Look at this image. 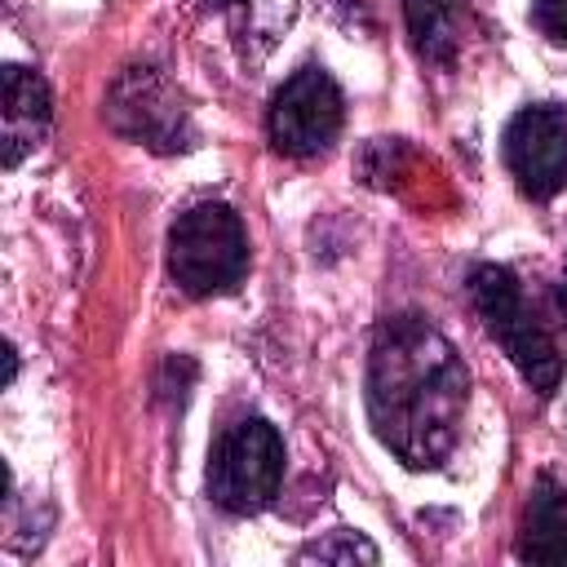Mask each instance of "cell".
Masks as SVG:
<instances>
[{
  "instance_id": "obj_1",
  "label": "cell",
  "mask_w": 567,
  "mask_h": 567,
  "mask_svg": "<svg viewBox=\"0 0 567 567\" xmlns=\"http://www.w3.org/2000/svg\"><path fill=\"white\" fill-rule=\"evenodd\" d=\"M465 403L470 372L434 323L394 315L377 328L368 354V421L408 470H434L452 456Z\"/></svg>"
},
{
  "instance_id": "obj_2",
  "label": "cell",
  "mask_w": 567,
  "mask_h": 567,
  "mask_svg": "<svg viewBox=\"0 0 567 567\" xmlns=\"http://www.w3.org/2000/svg\"><path fill=\"white\" fill-rule=\"evenodd\" d=\"M168 275L186 297L235 292L248 275V235L239 213L217 199L186 208L168 230Z\"/></svg>"
},
{
  "instance_id": "obj_3",
  "label": "cell",
  "mask_w": 567,
  "mask_h": 567,
  "mask_svg": "<svg viewBox=\"0 0 567 567\" xmlns=\"http://www.w3.org/2000/svg\"><path fill=\"white\" fill-rule=\"evenodd\" d=\"M470 301H474L483 328L492 332V341L514 359L523 381L536 394H554L558 381H563V354H558L554 337L545 332V323L536 319V310L527 306L514 270L478 266L470 275Z\"/></svg>"
},
{
  "instance_id": "obj_4",
  "label": "cell",
  "mask_w": 567,
  "mask_h": 567,
  "mask_svg": "<svg viewBox=\"0 0 567 567\" xmlns=\"http://www.w3.org/2000/svg\"><path fill=\"white\" fill-rule=\"evenodd\" d=\"M284 483V439L270 421L244 416L226 425L208 452V496L226 514H261Z\"/></svg>"
},
{
  "instance_id": "obj_5",
  "label": "cell",
  "mask_w": 567,
  "mask_h": 567,
  "mask_svg": "<svg viewBox=\"0 0 567 567\" xmlns=\"http://www.w3.org/2000/svg\"><path fill=\"white\" fill-rule=\"evenodd\" d=\"M341 120H346V102H341L337 80L323 66H301L270 97L266 128H270L275 151L292 159H310L337 142Z\"/></svg>"
},
{
  "instance_id": "obj_6",
  "label": "cell",
  "mask_w": 567,
  "mask_h": 567,
  "mask_svg": "<svg viewBox=\"0 0 567 567\" xmlns=\"http://www.w3.org/2000/svg\"><path fill=\"white\" fill-rule=\"evenodd\" d=\"M106 120L120 137L151 146V151H186L190 146V115L177 89L155 66H128L106 93Z\"/></svg>"
},
{
  "instance_id": "obj_7",
  "label": "cell",
  "mask_w": 567,
  "mask_h": 567,
  "mask_svg": "<svg viewBox=\"0 0 567 567\" xmlns=\"http://www.w3.org/2000/svg\"><path fill=\"white\" fill-rule=\"evenodd\" d=\"M505 168L527 199H549L567 186V111L554 102L523 106L505 124Z\"/></svg>"
},
{
  "instance_id": "obj_8",
  "label": "cell",
  "mask_w": 567,
  "mask_h": 567,
  "mask_svg": "<svg viewBox=\"0 0 567 567\" xmlns=\"http://www.w3.org/2000/svg\"><path fill=\"white\" fill-rule=\"evenodd\" d=\"M49 124H53V97H49V84L9 62L4 66V133H0V164L4 168H18L44 137H49Z\"/></svg>"
},
{
  "instance_id": "obj_9",
  "label": "cell",
  "mask_w": 567,
  "mask_h": 567,
  "mask_svg": "<svg viewBox=\"0 0 567 567\" xmlns=\"http://www.w3.org/2000/svg\"><path fill=\"white\" fill-rule=\"evenodd\" d=\"M523 563H567V487L554 478H536L518 532Z\"/></svg>"
},
{
  "instance_id": "obj_10",
  "label": "cell",
  "mask_w": 567,
  "mask_h": 567,
  "mask_svg": "<svg viewBox=\"0 0 567 567\" xmlns=\"http://www.w3.org/2000/svg\"><path fill=\"white\" fill-rule=\"evenodd\" d=\"M412 49L425 62H452L461 44V0H403Z\"/></svg>"
},
{
  "instance_id": "obj_11",
  "label": "cell",
  "mask_w": 567,
  "mask_h": 567,
  "mask_svg": "<svg viewBox=\"0 0 567 567\" xmlns=\"http://www.w3.org/2000/svg\"><path fill=\"white\" fill-rule=\"evenodd\" d=\"M208 4L221 9L230 18L235 35L257 53H266L275 44V35L292 22V0H208Z\"/></svg>"
},
{
  "instance_id": "obj_12",
  "label": "cell",
  "mask_w": 567,
  "mask_h": 567,
  "mask_svg": "<svg viewBox=\"0 0 567 567\" xmlns=\"http://www.w3.org/2000/svg\"><path fill=\"white\" fill-rule=\"evenodd\" d=\"M377 558H381L377 545H372L368 536L350 532V527H337V532L310 540V545L297 554V563H377Z\"/></svg>"
},
{
  "instance_id": "obj_13",
  "label": "cell",
  "mask_w": 567,
  "mask_h": 567,
  "mask_svg": "<svg viewBox=\"0 0 567 567\" xmlns=\"http://www.w3.org/2000/svg\"><path fill=\"white\" fill-rule=\"evenodd\" d=\"M532 22L545 40L567 44V0H532Z\"/></svg>"
},
{
  "instance_id": "obj_14",
  "label": "cell",
  "mask_w": 567,
  "mask_h": 567,
  "mask_svg": "<svg viewBox=\"0 0 567 567\" xmlns=\"http://www.w3.org/2000/svg\"><path fill=\"white\" fill-rule=\"evenodd\" d=\"M558 301H563V310H567V275H563V288H558Z\"/></svg>"
}]
</instances>
